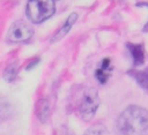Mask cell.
I'll return each mask as SVG.
<instances>
[{
    "instance_id": "4",
    "label": "cell",
    "mask_w": 148,
    "mask_h": 135,
    "mask_svg": "<svg viewBox=\"0 0 148 135\" xmlns=\"http://www.w3.org/2000/svg\"><path fill=\"white\" fill-rule=\"evenodd\" d=\"M32 33L34 30L28 23H25L24 21H16L10 25L7 38L10 43H21L31 38Z\"/></svg>"
},
{
    "instance_id": "13",
    "label": "cell",
    "mask_w": 148,
    "mask_h": 135,
    "mask_svg": "<svg viewBox=\"0 0 148 135\" xmlns=\"http://www.w3.org/2000/svg\"><path fill=\"white\" fill-rule=\"evenodd\" d=\"M54 1H57V0H54Z\"/></svg>"
},
{
    "instance_id": "6",
    "label": "cell",
    "mask_w": 148,
    "mask_h": 135,
    "mask_svg": "<svg viewBox=\"0 0 148 135\" xmlns=\"http://www.w3.org/2000/svg\"><path fill=\"white\" fill-rule=\"evenodd\" d=\"M128 50L131 51L134 66H141L145 62V51L140 44H128Z\"/></svg>"
},
{
    "instance_id": "11",
    "label": "cell",
    "mask_w": 148,
    "mask_h": 135,
    "mask_svg": "<svg viewBox=\"0 0 148 135\" xmlns=\"http://www.w3.org/2000/svg\"><path fill=\"white\" fill-rule=\"evenodd\" d=\"M96 78L99 81L101 84H104L109 78V74L105 72L104 68H99L96 70Z\"/></svg>"
},
{
    "instance_id": "12",
    "label": "cell",
    "mask_w": 148,
    "mask_h": 135,
    "mask_svg": "<svg viewBox=\"0 0 148 135\" xmlns=\"http://www.w3.org/2000/svg\"><path fill=\"white\" fill-rule=\"evenodd\" d=\"M143 31H145V32H148V22H147L146 25L143 27Z\"/></svg>"
},
{
    "instance_id": "3",
    "label": "cell",
    "mask_w": 148,
    "mask_h": 135,
    "mask_svg": "<svg viewBox=\"0 0 148 135\" xmlns=\"http://www.w3.org/2000/svg\"><path fill=\"white\" fill-rule=\"evenodd\" d=\"M99 97L95 88H86L79 100V112L84 121H90L98 108Z\"/></svg>"
},
{
    "instance_id": "8",
    "label": "cell",
    "mask_w": 148,
    "mask_h": 135,
    "mask_svg": "<svg viewBox=\"0 0 148 135\" xmlns=\"http://www.w3.org/2000/svg\"><path fill=\"white\" fill-rule=\"evenodd\" d=\"M83 135H110L108 128L102 123H95L87 129Z\"/></svg>"
},
{
    "instance_id": "9",
    "label": "cell",
    "mask_w": 148,
    "mask_h": 135,
    "mask_svg": "<svg viewBox=\"0 0 148 135\" xmlns=\"http://www.w3.org/2000/svg\"><path fill=\"white\" fill-rule=\"evenodd\" d=\"M49 113H50V107L47 100H42L38 105V111H37V115L39 120L42 122H46L49 119Z\"/></svg>"
},
{
    "instance_id": "2",
    "label": "cell",
    "mask_w": 148,
    "mask_h": 135,
    "mask_svg": "<svg viewBox=\"0 0 148 135\" xmlns=\"http://www.w3.org/2000/svg\"><path fill=\"white\" fill-rule=\"evenodd\" d=\"M54 10V0H29L25 14L32 23H42L51 17Z\"/></svg>"
},
{
    "instance_id": "1",
    "label": "cell",
    "mask_w": 148,
    "mask_h": 135,
    "mask_svg": "<svg viewBox=\"0 0 148 135\" xmlns=\"http://www.w3.org/2000/svg\"><path fill=\"white\" fill-rule=\"evenodd\" d=\"M118 135H148V111L135 105L126 107L117 120Z\"/></svg>"
},
{
    "instance_id": "5",
    "label": "cell",
    "mask_w": 148,
    "mask_h": 135,
    "mask_svg": "<svg viewBox=\"0 0 148 135\" xmlns=\"http://www.w3.org/2000/svg\"><path fill=\"white\" fill-rule=\"evenodd\" d=\"M76 18H77V14H76V13H72V14L68 16V18L66 20V22L62 24V27L60 28V30H59V31L54 35V37L52 38V43H53V42H57V40H59V39H61L62 37H65V36L67 35V32L71 30L72 25L75 23Z\"/></svg>"
},
{
    "instance_id": "10",
    "label": "cell",
    "mask_w": 148,
    "mask_h": 135,
    "mask_svg": "<svg viewBox=\"0 0 148 135\" xmlns=\"http://www.w3.org/2000/svg\"><path fill=\"white\" fill-rule=\"evenodd\" d=\"M16 74H17V66L16 63H10L6 70H5V78L8 81V82H13L15 78H16Z\"/></svg>"
},
{
    "instance_id": "7",
    "label": "cell",
    "mask_w": 148,
    "mask_h": 135,
    "mask_svg": "<svg viewBox=\"0 0 148 135\" xmlns=\"http://www.w3.org/2000/svg\"><path fill=\"white\" fill-rule=\"evenodd\" d=\"M131 74L133 75V77L136 80L138 84L146 89L148 91V73L147 72H139V70H134V72H131Z\"/></svg>"
}]
</instances>
